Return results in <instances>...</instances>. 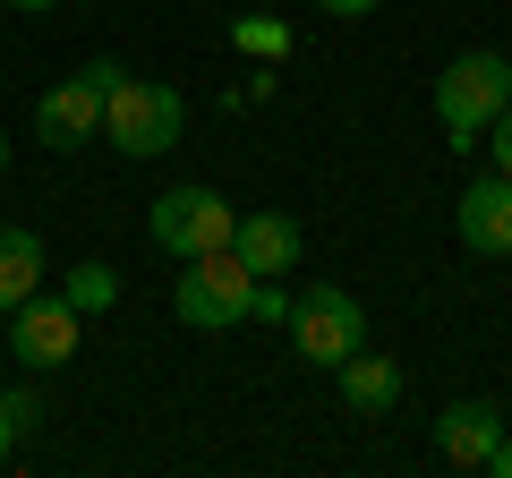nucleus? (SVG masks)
<instances>
[{"label": "nucleus", "instance_id": "obj_1", "mask_svg": "<svg viewBox=\"0 0 512 478\" xmlns=\"http://www.w3.org/2000/svg\"><path fill=\"white\" fill-rule=\"evenodd\" d=\"M180 120H188V103L171 86H154V77H120V86L103 94V146L128 154V163L171 154L180 146Z\"/></svg>", "mask_w": 512, "mask_h": 478}, {"label": "nucleus", "instance_id": "obj_2", "mask_svg": "<svg viewBox=\"0 0 512 478\" xmlns=\"http://www.w3.org/2000/svg\"><path fill=\"white\" fill-rule=\"evenodd\" d=\"M504 103H512V60H504V52H461V60H444V77H436V120H444L453 146H478L487 120H495Z\"/></svg>", "mask_w": 512, "mask_h": 478}, {"label": "nucleus", "instance_id": "obj_3", "mask_svg": "<svg viewBox=\"0 0 512 478\" xmlns=\"http://www.w3.org/2000/svg\"><path fill=\"white\" fill-rule=\"evenodd\" d=\"M282 325H291V342H299L308 368H342L350 350H367V308L342 291V282H308Z\"/></svg>", "mask_w": 512, "mask_h": 478}, {"label": "nucleus", "instance_id": "obj_4", "mask_svg": "<svg viewBox=\"0 0 512 478\" xmlns=\"http://www.w3.org/2000/svg\"><path fill=\"white\" fill-rule=\"evenodd\" d=\"M248 299H256V274L231 257V248H205V257H188L171 308H180V325H197V333H231V325H248Z\"/></svg>", "mask_w": 512, "mask_h": 478}, {"label": "nucleus", "instance_id": "obj_5", "mask_svg": "<svg viewBox=\"0 0 512 478\" xmlns=\"http://www.w3.org/2000/svg\"><path fill=\"white\" fill-rule=\"evenodd\" d=\"M231 205H222V188H163L154 197V214H146V239L163 248V257H205V248H222L231 239Z\"/></svg>", "mask_w": 512, "mask_h": 478}, {"label": "nucleus", "instance_id": "obj_6", "mask_svg": "<svg viewBox=\"0 0 512 478\" xmlns=\"http://www.w3.org/2000/svg\"><path fill=\"white\" fill-rule=\"evenodd\" d=\"M77 325H86V316L60 291H26L18 308H9V350H18L26 368H60V359H77Z\"/></svg>", "mask_w": 512, "mask_h": 478}, {"label": "nucleus", "instance_id": "obj_7", "mask_svg": "<svg viewBox=\"0 0 512 478\" xmlns=\"http://www.w3.org/2000/svg\"><path fill=\"white\" fill-rule=\"evenodd\" d=\"M453 231L470 257H512V180L504 171H478L453 205Z\"/></svg>", "mask_w": 512, "mask_h": 478}, {"label": "nucleus", "instance_id": "obj_8", "mask_svg": "<svg viewBox=\"0 0 512 478\" xmlns=\"http://www.w3.org/2000/svg\"><path fill=\"white\" fill-rule=\"evenodd\" d=\"M35 137H43L52 154H77V146H94V137H103V94H94L86 77H60V86L35 103Z\"/></svg>", "mask_w": 512, "mask_h": 478}, {"label": "nucleus", "instance_id": "obj_9", "mask_svg": "<svg viewBox=\"0 0 512 478\" xmlns=\"http://www.w3.org/2000/svg\"><path fill=\"white\" fill-rule=\"evenodd\" d=\"M222 248H231V257L248 265L256 282H282V274L299 265V248H308V239H299V222H291V214H239Z\"/></svg>", "mask_w": 512, "mask_h": 478}, {"label": "nucleus", "instance_id": "obj_10", "mask_svg": "<svg viewBox=\"0 0 512 478\" xmlns=\"http://www.w3.org/2000/svg\"><path fill=\"white\" fill-rule=\"evenodd\" d=\"M504 444V410L495 402H444L436 410V453L453 470H487V453Z\"/></svg>", "mask_w": 512, "mask_h": 478}, {"label": "nucleus", "instance_id": "obj_11", "mask_svg": "<svg viewBox=\"0 0 512 478\" xmlns=\"http://www.w3.org/2000/svg\"><path fill=\"white\" fill-rule=\"evenodd\" d=\"M333 376H342V402L359 410V419H384V410L402 402V368H393L384 350H350Z\"/></svg>", "mask_w": 512, "mask_h": 478}, {"label": "nucleus", "instance_id": "obj_12", "mask_svg": "<svg viewBox=\"0 0 512 478\" xmlns=\"http://www.w3.org/2000/svg\"><path fill=\"white\" fill-rule=\"evenodd\" d=\"M26 291H43V239L26 222H0V316L18 308Z\"/></svg>", "mask_w": 512, "mask_h": 478}, {"label": "nucleus", "instance_id": "obj_13", "mask_svg": "<svg viewBox=\"0 0 512 478\" xmlns=\"http://www.w3.org/2000/svg\"><path fill=\"white\" fill-rule=\"evenodd\" d=\"M60 299H69L77 316H103L111 299H120V274H111V265H69V282H60Z\"/></svg>", "mask_w": 512, "mask_h": 478}, {"label": "nucleus", "instance_id": "obj_14", "mask_svg": "<svg viewBox=\"0 0 512 478\" xmlns=\"http://www.w3.org/2000/svg\"><path fill=\"white\" fill-rule=\"evenodd\" d=\"M35 419H43V402H35L26 385H9V393H0V461H9V453L26 444V427H35Z\"/></svg>", "mask_w": 512, "mask_h": 478}, {"label": "nucleus", "instance_id": "obj_15", "mask_svg": "<svg viewBox=\"0 0 512 478\" xmlns=\"http://www.w3.org/2000/svg\"><path fill=\"white\" fill-rule=\"evenodd\" d=\"M231 43H239V52H256V60H282V52H291V35H282L274 18H239Z\"/></svg>", "mask_w": 512, "mask_h": 478}, {"label": "nucleus", "instance_id": "obj_16", "mask_svg": "<svg viewBox=\"0 0 512 478\" xmlns=\"http://www.w3.org/2000/svg\"><path fill=\"white\" fill-rule=\"evenodd\" d=\"M248 316H256V325H282V316H291V299H282V282H256Z\"/></svg>", "mask_w": 512, "mask_h": 478}, {"label": "nucleus", "instance_id": "obj_17", "mask_svg": "<svg viewBox=\"0 0 512 478\" xmlns=\"http://www.w3.org/2000/svg\"><path fill=\"white\" fill-rule=\"evenodd\" d=\"M487 137H495V171H504V180H512V103H504V111H495V120H487Z\"/></svg>", "mask_w": 512, "mask_h": 478}, {"label": "nucleus", "instance_id": "obj_18", "mask_svg": "<svg viewBox=\"0 0 512 478\" xmlns=\"http://www.w3.org/2000/svg\"><path fill=\"white\" fill-rule=\"evenodd\" d=\"M77 77H86V86H94V94H111V86H120V77H128V69H120V60H86V69H77Z\"/></svg>", "mask_w": 512, "mask_h": 478}, {"label": "nucleus", "instance_id": "obj_19", "mask_svg": "<svg viewBox=\"0 0 512 478\" xmlns=\"http://www.w3.org/2000/svg\"><path fill=\"white\" fill-rule=\"evenodd\" d=\"M316 9H325V18H367L376 0H316Z\"/></svg>", "mask_w": 512, "mask_h": 478}, {"label": "nucleus", "instance_id": "obj_20", "mask_svg": "<svg viewBox=\"0 0 512 478\" xmlns=\"http://www.w3.org/2000/svg\"><path fill=\"white\" fill-rule=\"evenodd\" d=\"M487 470H495V478H512V427H504V444L487 453Z\"/></svg>", "mask_w": 512, "mask_h": 478}, {"label": "nucleus", "instance_id": "obj_21", "mask_svg": "<svg viewBox=\"0 0 512 478\" xmlns=\"http://www.w3.org/2000/svg\"><path fill=\"white\" fill-rule=\"evenodd\" d=\"M9 9H26V18H43V9H60V0H9Z\"/></svg>", "mask_w": 512, "mask_h": 478}, {"label": "nucleus", "instance_id": "obj_22", "mask_svg": "<svg viewBox=\"0 0 512 478\" xmlns=\"http://www.w3.org/2000/svg\"><path fill=\"white\" fill-rule=\"evenodd\" d=\"M0 171H9V137H0Z\"/></svg>", "mask_w": 512, "mask_h": 478}]
</instances>
